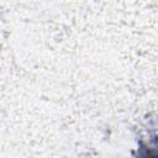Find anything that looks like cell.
Returning a JSON list of instances; mask_svg holds the SVG:
<instances>
[{
  "mask_svg": "<svg viewBox=\"0 0 158 158\" xmlns=\"http://www.w3.org/2000/svg\"><path fill=\"white\" fill-rule=\"evenodd\" d=\"M138 158H158V148H149L144 151Z\"/></svg>",
  "mask_w": 158,
  "mask_h": 158,
  "instance_id": "6da1fadb",
  "label": "cell"
}]
</instances>
